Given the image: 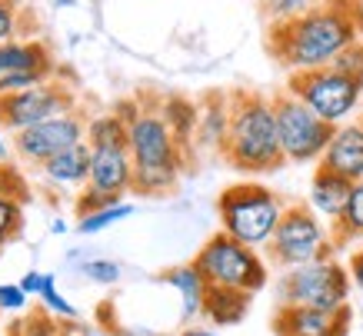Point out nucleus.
<instances>
[{"mask_svg":"<svg viewBox=\"0 0 363 336\" xmlns=\"http://www.w3.org/2000/svg\"><path fill=\"white\" fill-rule=\"evenodd\" d=\"M317 4H323V0H317Z\"/></svg>","mask_w":363,"mask_h":336,"instance_id":"40","label":"nucleus"},{"mask_svg":"<svg viewBox=\"0 0 363 336\" xmlns=\"http://www.w3.org/2000/svg\"><path fill=\"white\" fill-rule=\"evenodd\" d=\"M90 190L107 196H123L133 190V157L130 147H94L90 157Z\"/></svg>","mask_w":363,"mask_h":336,"instance_id":"13","label":"nucleus"},{"mask_svg":"<svg viewBox=\"0 0 363 336\" xmlns=\"http://www.w3.org/2000/svg\"><path fill=\"white\" fill-rule=\"evenodd\" d=\"M320 167H327L333 174L360 184L363 180V117L333 127V137L327 143V153H323Z\"/></svg>","mask_w":363,"mask_h":336,"instance_id":"14","label":"nucleus"},{"mask_svg":"<svg viewBox=\"0 0 363 336\" xmlns=\"http://www.w3.org/2000/svg\"><path fill=\"white\" fill-rule=\"evenodd\" d=\"M274 113H277V130H280V147H284L286 163H320L327 153V143L333 137V123L320 120L313 110L297 100L290 90L277 94Z\"/></svg>","mask_w":363,"mask_h":336,"instance_id":"9","label":"nucleus"},{"mask_svg":"<svg viewBox=\"0 0 363 336\" xmlns=\"http://www.w3.org/2000/svg\"><path fill=\"white\" fill-rule=\"evenodd\" d=\"M197 270L207 276L210 286H230L243 293H260L270 280L267 260L253 247L233 240L230 233H213V237L197 250Z\"/></svg>","mask_w":363,"mask_h":336,"instance_id":"5","label":"nucleus"},{"mask_svg":"<svg viewBox=\"0 0 363 336\" xmlns=\"http://www.w3.org/2000/svg\"><path fill=\"white\" fill-rule=\"evenodd\" d=\"M227 133H230V100L227 97H207L203 107H200V123H197V140L200 147H217L223 150L227 143Z\"/></svg>","mask_w":363,"mask_h":336,"instance_id":"20","label":"nucleus"},{"mask_svg":"<svg viewBox=\"0 0 363 336\" xmlns=\"http://www.w3.org/2000/svg\"><path fill=\"white\" fill-rule=\"evenodd\" d=\"M250 300H253V293L230 290V286H210L203 316L213 326H237L250 313Z\"/></svg>","mask_w":363,"mask_h":336,"instance_id":"18","label":"nucleus"},{"mask_svg":"<svg viewBox=\"0 0 363 336\" xmlns=\"http://www.w3.org/2000/svg\"><path fill=\"white\" fill-rule=\"evenodd\" d=\"M47 77H50V70H23V74L0 77V97L17 94V90H30V87H37V84H47Z\"/></svg>","mask_w":363,"mask_h":336,"instance_id":"30","label":"nucleus"},{"mask_svg":"<svg viewBox=\"0 0 363 336\" xmlns=\"http://www.w3.org/2000/svg\"><path fill=\"white\" fill-rule=\"evenodd\" d=\"M350 306L343 310H317V306L280 303L274 316L277 336H347L350 330Z\"/></svg>","mask_w":363,"mask_h":336,"instance_id":"12","label":"nucleus"},{"mask_svg":"<svg viewBox=\"0 0 363 336\" xmlns=\"http://www.w3.org/2000/svg\"><path fill=\"white\" fill-rule=\"evenodd\" d=\"M84 140H87V123H84V117L77 110L50 117L44 123H33L27 130L11 133L13 153L21 160H27L30 167H44L47 160H54L57 153L70 150V147H77Z\"/></svg>","mask_w":363,"mask_h":336,"instance_id":"10","label":"nucleus"},{"mask_svg":"<svg viewBox=\"0 0 363 336\" xmlns=\"http://www.w3.org/2000/svg\"><path fill=\"white\" fill-rule=\"evenodd\" d=\"M160 113H164L167 127L174 130L177 143L187 150L190 140L197 137V123H200V107L197 103H190L187 97H167L160 103Z\"/></svg>","mask_w":363,"mask_h":336,"instance_id":"21","label":"nucleus"},{"mask_svg":"<svg viewBox=\"0 0 363 336\" xmlns=\"http://www.w3.org/2000/svg\"><path fill=\"white\" fill-rule=\"evenodd\" d=\"M330 233H333V243H337V247H350V243L363 240V180L353 184L347 210H343V217L330 227Z\"/></svg>","mask_w":363,"mask_h":336,"instance_id":"23","label":"nucleus"},{"mask_svg":"<svg viewBox=\"0 0 363 336\" xmlns=\"http://www.w3.org/2000/svg\"><path fill=\"white\" fill-rule=\"evenodd\" d=\"M113 333L117 336H167L160 330H150V326H117Z\"/></svg>","mask_w":363,"mask_h":336,"instance_id":"36","label":"nucleus"},{"mask_svg":"<svg viewBox=\"0 0 363 336\" xmlns=\"http://www.w3.org/2000/svg\"><path fill=\"white\" fill-rule=\"evenodd\" d=\"M180 336H217L213 330H200V326H190V330H184Z\"/></svg>","mask_w":363,"mask_h":336,"instance_id":"38","label":"nucleus"},{"mask_svg":"<svg viewBox=\"0 0 363 336\" xmlns=\"http://www.w3.org/2000/svg\"><path fill=\"white\" fill-rule=\"evenodd\" d=\"M333 250L340 247L333 243L330 223H323L307 203H286L284 217L277 223L274 240L267 243L270 263L284 267V270L333 257Z\"/></svg>","mask_w":363,"mask_h":336,"instance_id":"6","label":"nucleus"},{"mask_svg":"<svg viewBox=\"0 0 363 336\" xmlns=\"http://www.w3.org/2000/svg\"><path fill=\"white\" fill-rule=\"evenodd\" d=\"M223 160L243 174H274L286 163L277 130L274 100L260 94L230 97V133L223 143Z\"/></svg>","mask_w":363,"mask_h":336,"instance_id":"3","label":"nucleus"},{"mask_svg":"<svg viewBox=\"0 0 363 336\" xmlns=\"http://www.w3.org/2000/svg\"><path fill=\"white\" fill-rule=\"evenodd\" d=\"M347 270H350V280H353V286L363 293V250H357L350 257V263H347Z\"/></svg>","mask_w":363,"mask_h":336,"instance_id":"35","label":"nucleus"},{"mask_svg":"<svg viewBox=\"0 0 363 336\" xmlns=\"http://www.w3.org/2000/svg\"><path fill=\"white\" fill-rule=\"evenodd\" d=\"M133 213H137V206L127 203V200H121V203H111V206H104V210H94V213L77 217V233H84V237H97V233H104V230H111V227H117V223H123V220H130Z\"/></svg>","mask_w":363,"mask_h":336,"instance_id":"24","label":"nucleus"},{"mask_svg":"<svg viewBox=\"0 0 363 336\" xmlns=\"http://www.w3.org/2000/svg\"><path fill=\"white\" fill-rule=\"evenodd\" d=\"M357 40H363V13L353 0H323L297 21L270 27V54L290 74L330 67Z\"/></svg>","mask_w":363,"mask_h":336,"instance_id":"1","label":"nucleus"},{"mask_svg":"<svg viewBox=\"0 0 363 336\" xmlns=\"http://www.w3.org/2000/svg\"><path fill=\"white\" fill-rule=\"evenodd\" d=\"M121 113L127 117V133H130L127 147L133 157V194H170L187 167V150L177 143L160 110H140L133 103H123Z\"/></svg>","mask_w":363,"mask_h":336,"instance_id":"2","label":"nucleus"},{"mask_svg":"<svg viewBox=\"0 0 363 336\" xmlns=\"http://www.w3.org/2000/svg\"><path fill=\"white\" fill-rule=\"evenodd\" d=\"M127 117L121 110L97 113L87 120V143L90 147H127Z\"/></svg>","mask_w":363,"mask_h":336,"instance_id":"22","label":"nucleus"},{"mask_svg":"<svg viewBox=\"0 0 363 336\" xmlns=\"http://www.w3.org/2000/svg\"><path fill=\"white\" fill-rule=\"evenodd\" d=\"M350 190H353V180L333 174V170H327V167H317V174H313V180H310L307 206L317 213L320 220H327V223L333 227V223L343 217V210H347Z\"/></svg>","mask_w":363,"mask_h":336,"instance_id":"15","label":"nucleus"},{"mask_svg":"<svg viewBox=\"0 0 363 336\" xmlns=\"http://www.w3.org/2000/svg\"><path fill=\"white\" fill-rule=\"evenodd\" d=\"M27 306V293L21 283H0V313H21Z\"/></svg>","mask_w":363,"mask_h":336,"instance_id":"32","label":"nucleus"},{"mask_svg":"<svg viewBox=\"0 0 363 336\" xmlns=\"http://www.w3.org/2000/svg\"><path fill=\"white\" fill-rule=\"evenodd\" d=\"M70 110H74V94L60 84H50V80L30 90H17V94L0 97V120H4L7 133L27 130L33 123H44V120L70 113Z\"/></svg>","mask_w":363,"mask_h":336,"instance_id":"11","label":"nucleus"},{"mask_svg":"<svg viewBox=\"0 0 363 336\" xmlns=\"http://www.w3.org/2000/svg\"><path fill=\"white\" fill-rule=\"evenodd\" d=\"M90 157H94V147L87 140L70 147V150L57 153L54 160H47L40 167V174L57 186H87L90 180Z\"/></svg>","mask_w":363,"mask_h":336,"instance_id":"17","label":"nucleus"},{"mask_svg":"<svg viewBox=\"0 0 363 336\" xmlns=\"http://www.w3.org/2000/svg\"><path fill=\"white\" fill-rule=\"evenodd\" d=\"M23 233V203L13 196L0 194V250L11 247Z\"/></svg>","mask_w":363,"mask_h":336,"instance_id":"25","label":"nucleus"},{"mask_svg":"<svg viewBox=\"0 0 363 336\" xmlns=\"http://www.w3.org/2000/svg\"><path fill=\"white\" fill-rule=\"evenodd\" d=\"M164 283H170L177 293H180V316L184 320H197L203 316V306H207V293H210V283L207 276L197 270V263H180L174 270L164 273Z\"/></svg>","mask_w":363,"mask_h":336,"instance_id":"16","label":"nucleus"},{"mask_svg":"<svg viewBox=\"0 0 363 336\" xmlns=\"http://www.w3.org/2000/svg\"><path fill=\"white\" fill-rule=\"evenodd\" d=\"M313 7H317V0H264V13H267V21H270V27L274 23L297 21V17H303Z\"/></svg>","mask_w":363,"mask_h":336,"instance_id":"27","label":"nucleus"},{"mask_svg":"<svg viewBox=\"0 0 363 336\" xmlns=\"http://www.w3.org/2000/svg\"><path fill=\"white\" fill-rule=\"evenodd\" d=\"M13 33H17V4L0 0V44H7Z\"/></svg>","mask_w":363,"mask_h":336,"instance_id":"33","label":"nucleus"},{"mask_svg":"<svg viewBox=\"0 0 363 336\" xmlns=\"http://www.w3.org/2000/svg\"><path fill=\"white\" fill-rule=\"evenodd\" d=\"M350 270L340 267L333 257L323 260L303 263L286 270L277 283V296L280 303H294V306H317V310H343L350 306Z\"/></svg>","mask_w":363,"mask_h":336,"instance_id":"7","label":"nucleus"},{"mask_svg":"<svg viewBox=\"0 0 363 336\" xmlns=\"http://www.w3.org/2000/svg\"><path fill=\"white\" fill-rule=\"evenodd\" d=\"M330 67L337 74H347V77H360L363 80V40H357L353 47H347L343 54H337L330 60Z\"/></svg>","mask_w":363,"mask_h":336,"instance_id":"31","label":"nucleus"},{"mask_svg":"<svg viewBox=\"0 0 363 336\" xmlns=\"http://www.w3.org/2000/svg\"><path fill=\"white\" fill-rule=\"evenodd\" d=\"M50 233H54V237L67 233V223H64V220H54V223H50Z\"/></svg>","mask_w":363,"mask_h":336,"instance_id":"39","label":"nucleus"},{"mask_svg":"<svg viewBox=\"0 0 363 336\" xmlns=\"http://www.w3.org/2000/svg\"><path fill=\"white\" fill-rule=\"evenodd\" d=\"M80 273H84L90 283L113 286V283L121 280V263H113V260H84L80 263Z\"/></svg>","mask_w":363,"mask_h":336,"instance_id":"29","label":"nucleus"},{"mask_svg":"<svg viewBox=\"0 0 363 336\" xmlns=\"http://www.w3.org/2000/svg\"><path fill=\"white\" fill-rule=\"evenodd\" d=\"M286 90L297 100H303L320 120L327 123H347L353 110L363 100V80L360 77L337 74L333 67H317V70H297L286 80Z\"/></svg>","mask_w":363,"mask_h":336,"instance_id":"8","label":"nucleus"},{"mask_svg":"<svg viewBox=\"0 0 363 336\" xmlns=\"http://www.w3.org/2000/svg\"><path fill=\"white\" fill-rule=\"evenodd\" d=\"M284 210L286 203L270 186L253 184V180H240V184L227 186L217 200L220 230L253 250H264L274 240Z\"/></svg>","mask_w":363,"mask_h":336,"instance_id":"4","label":"nucleus"},{"mask_svg":"<svg viewBox=\"0 0 363 336\" xmlns=\"http://www.w3.org/2000/svg\"><path fill=\"white\" fill-rule=\"evenodd\" d=\"M40 303H44V310L50 316H57V320H77V306H74L64 293L57 290V276H54V273H47L44 293H40Z\"/></svg>","mask_w":363,"mask_h":336,"instance_id":"28","label":"nucleus"},{"mask_svg":"<svg viewBox=\"0 0 363 336\" xmlns=\"http://www.w3.org/2000/svg\"><path fill=\"white\" fill-rule=\"evenodd\" d=\"M11 150H13L11 133H7V127L0 123V163H7V160H11Z\"/></svg>","mask_w":363,"mask_h":336,"instance_id":"37","label":"nucleus"},{"mask_svg":"<svg viewBox=\"0 0 363 336\" xmlns=\"http://www.w3.org/2000/svg\"><path fill=\"white\" fill-rule=\"evenodd\" d=\"M17 283H21V290L27 293V296H40V293H44V283H47V273L44 270H27Z\"/></svg>","mask_w":363,"mask_h":336,"instance_id":"34","label":"nucleus"},{"mask_svg":"<svg viewBox=\"0 0 363 336\" xmlns=\"http://www.w3.org/2000/svg\"><path fill=\"white\" fill-rule=\"evenodd\" d=\"M11 336H70V330H60L57 316H50L47 310H33L23 323L13 326Z\"/></svg>","mask_w":363,"mask_h":336,"instance_id":"26","label":"nucleus"},{"mask_svg":"<svg viewBox=\"0 0 363 336\" xmlns=\"http://www.w3.org/2000/svg\"><path fill=\"white\" fill-rule=\"evenodd\" d=\"M23 70H54L50 50L40 40H7L0 44V77Z\"/></svg>","mask_w":363,"mask_h":336,"instance_id":"19","label":"nucleus"}]
</instances>
